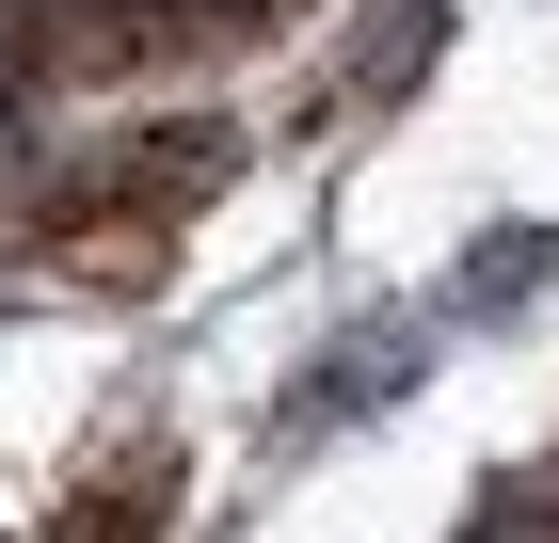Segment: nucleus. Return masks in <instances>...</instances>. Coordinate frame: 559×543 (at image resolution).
I'll list each match as a JSON object with an SVG mask.
<instances>
[{
	"label": "nucleus",
	"instance_id": "obj_1",
	"mask_svg": "<svg viewBox=\"0 0 559 543\" xmlns=\"http://www.w3.org/2000/svg\"><path fill=\"white\" fill-rule=\"evenodd\" d=\"M224 161H240V128H129V144H96V161H64L16 209V240L64 272V288H96V304H144L160 288V256H176V224L224 192Z\"/></svg>",
	"mask_w": 559,
	"mask_h": 543
},
{
	"label": "nucleus",
	"instance_id": "obj_2",
	"mask_svg": "<svg viewBox=\"0 0 559 543\" xmlns=\"http://www.w3.org/2000/svg\"><path fill=\"white\" fill-rule=\"evenodd\" d=\"M400 383H416V320H368V335H336V352H304V383H288V416H272V448H320V432L384 416Z\"/></svg>",
	"mask_w": 559,
	"mask_h": 543
},
{
	"label": "nucleus",
	"instance_id": "obj_3",
	"mask_svg": "<svg viewBox=\"0 0 559 543\" xmlns=\"http://www.w3.org/2000/svg\"><path fill=\"white\" fill-rule=\"evenodd\" d=\"M160 511H176V432L160 416L112 432V448L64 480V543H160Z\"/></svg>",
	"mask_w": 559,
	"mask_h": 543
},
{
	"label": "nucleus",
	"instance_id": "obj_4",
	"mask_svg": "<svg viewBox=\"0 0 559 543\" xmlns=\"http://www.w3.org/2000/svg\"><path fill=\"white\" fill-rule=\"evenodd\" d=\"M464 543H559V463H496L464 511Z\"/></svg>",
	"mask_w": 559,
	"mask_h": 543
},
{
	"label": "nucleus",
	"instance_id": "obj_5",
	"mask_svg": "<svg viewBox=\"0 0 559 543\" xmlns=\"http://www.w3.org/2000/svg\"><path fill=\"white\" fill-rule=\"evenodd\" d=\"M544 256H559V240H544V224H496V240H479V256H464V320H512V304H527V288H544Z\"/></svg>",
	"mask_w": 559,
	"mask_h": 543
}]
</instances>
